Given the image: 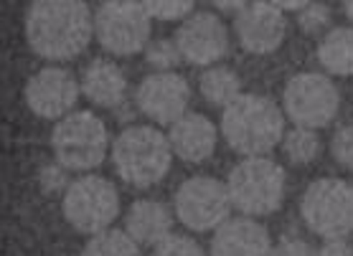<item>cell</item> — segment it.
<instances>
[{"instance_id": "1", "label": "cell", "mask_w": 353, "mask_h": 256, "mask_svg": "<svg viewBox=\"0 0 353 256\" xmlns=\"http://www.w3.org/2000/svg\"><path fill=\"white\" fill-rule=\"evenodd\" d=\"M94 36V13L81 0H36L26 10V41L48 61L79 56Z\"/></svg>"}, {"instance_id": "2", "label": "cell", "mask_w": 353, "mask_h": 256, "mask_svg": "<svg viewBox=\"0 0 353 256\" xmlns=\"http://www.w3.org/2000/svg\"><path fill=\"white\" fill-rule=\"evenodd\" d=\"M221 132L234 152L265 158L285 140V117L270 96L241 94L221 114Z\"/></svg>"}, {"instance_id": "3", "label": "cell", "mask_w": 353, "mask_h": 256, "mask_svg": "<svg viewBox=\"0 0 353 256\" xmlns=\"http://www.w3.org/2000/svg\"><path fill=\"white\" fill-rule=\"evenodd\" d=\"M173 147L161 129L148 125L125 127L112 142L117 175L135 188H150L168 175Z\"/></svg>"}, {"instance_id": "4", "label": "cell", "mask_w": 353, "mask_h": 256, "mask_svg": "<svg viewBox=\"0 0 353 256\" xmlns=\"http://www.w3.org/2000/svg\"><path fill=\"white\" fill-rule=\"evenodd\" d=\"M226 191L241 216H270L285 198V170L270 158H244L229 173Z\"/></svg>"}, {"instance_id": "5", "label": "cell", "mask_w": 353, "mask_h": 256, "mask_svg": "<svg viewBox=\"0 0 353 256\" xmlns=\"http://www.w3.org/2000/svg\"><path fill=\"white\" fill-rule=\"evenodd\" d=\"M107 135L105 122L99 120L94 112H72L51 132V147H54V158L61 168L66 170H94L105 162Z\"/></svg>"}, {"instance_id": "6", "label": "cell", "mask_w": 353, "mask_h": 256, "mask_svg": "<svg viewBox=\"0 0 353 256\" xmlns=\"http://www.w3.org/2000/svg\"><path fill=\"white\" fill-rule=\"evenodd\" d=\"M300 216L323 239H345L353 231V185L341 178H321L307 185Z\"/></svg>"}, {"instance_id": "7", "label": "cell", "mask_w": 353, "mask_h": 256, "mask_svg": "<svg viewBox=\"0 0 353 256\" xmlns=\"http://www.w3.org/2000/svg\"><path fill=\"white\" fill-rule=\"evenodd\" d=\"M64 216L66 221L79 233H97L110 231L117 213H120V195L107 178L102 175H84L72 180V185L64 193Z\"/></svg>"}, {"instance_id": "8", "label": "cell", "mask_w": 353, "mask_h": 256, "mask_svg": "<svg viewBox=\"0 0 353 256\" xmlns=\"http://www.w3.org/2000/svg\"><path fill=\"white\" fill-rule=\"evenodd\" d=\"M150 21L143 3H102L94 10V36L114 56H132L150 46Z\"/></svg>"}, {"instance_id": "9", "label": "cell", "mask_w": 353, "mask_h": 256, "mask_svg": "<svg viewBox=\"0 0 353 256\" xmlns=\"http://www.w3.org/2000/svg\"><path fill=\"white\" fill-rule=\"evenodd\" d=\"M178 221L191 231H216L224 226L232 213V198L226 191V183L216 178L196 175L188 178L176 191L173 198Z\"/></svg>"}, {"instance_id": "10", "label": "cell", "mask_w": 353, "mask_h": 256, "mask_svg": "<svg viewBox=\"0 0 353 256\" xmlns=\"http://www.w3.org/2000/svg\"><path fill=\"white\" fill-rule=\"evenodd\" d=\"M282 105L285 112L295 127L318 129L325 127L338 114V96L336 84L323 76V74H297L288 81V87L282 92Z\"/></svg>"}, {"instance_id": "11", "label": "cell", "mask_w": 353, "mask_h": 256, "mask_svg": "<svg viewBox=\"0 0 353 256\" xmlns=\"http://www.w3.org/2000/svg\"><path fill=\"white\" fill-rule=\"evenodd\" d=\"M173 41L181 51V58L193 66L216 64L229 51V31H226L224 21L209 10L191 13L178 25Z\"/></svg>"}, {"instance_id": "12", "label": "cell", "mask_w": 353, "mask_h": 256, "mask_svg": "<svg viewBox=\"0 0 353 256\" xmlns=\"http://www.w3.org/2000/svg\"><path fill=\"white\" fill-rule=\"evenodd\" d=\"M191 102V87L188 81L176 72H155L140 81L135 92L137 109L161 125H176L185 117Z\"/></svg>"}, {"instance_id": "13", "label": "cell", "mask_w": 353, "mask_h": 256, "mask_svg": "<svg viewBox=\"0 0 353 256\" xmlns=\"http://www.w3.org/2000/svg\"><path fill=\"white\" fill-rule=\"evenodd\" d=\"M81 84L74 74L61 66H48L33 74L26 84V105L43 120H64L77 105Z\"/></svg>"}, {"instance_id": "14", "label": "cell", "mask_w": 353, "mask_h": 256, "mask_svg": "<svg viewBox=\"0 0 353 256\" xmlns=\"http://www.w3.org/2000/svg\"><path fill=\"white\" fill-rule=\"evenodd\" d=\"M234 28L244 51L272 54L285 39L288 21L277 3H247L244 10L234 16Z\"/></svg>"}, {"instance_id": "15", "label": "cell", "mask_w": 353, "mask_h": 256, "mask_svg": "<svg viewBox=\"0 0 353 256\" xmlns=\"http://www.w3.org/2000/svg\"><path fill=\"white\" fill-rule=\"evenodd\" d=\"M272 236L254 218L236 216L219 226L211 239V256H272Z\"/></svg>"}, {"instance_id": "16", "label": "cell", "mask_w": 353, "mask_h": 256, "mask_svg": "<svg viewBox=\"0 0 353 256\" xmlns=\"http://www.w3.org/2000/svg\"><path fill=\"white\" fill-rule=\"evenodd\" d=\"M168 140L181 160L203 162L216 150V127L211 125L209 117H203L199 112H188L176 125H170Z\"/></svg>"}, {"instance_id": "17", "label": "cell", "mask_w": 353, "mask_h": 256, "mask_svg": "<svg viewBox=\"0 0 353 256\" xmlns=\"http://www.w3.org/2000/svg\"><path fill=\"white\" fill-rule=\"evenodd\" d=\"M125 233L140 244H161L165 236L173 233V213L161 200H135L125 216Z\"/></svg>"}, {"instance_id": "18", "label": "cell", "mask_w": 353, "mask_h": 256, "mask_svg": "<svg viewBox=\"0 0 353 256\" xmlns=\"http://www.w3.org/2000/svg\"><path fill=\"white\" fill-rule=\"evenodd\" d=\"M81 92L97 107L117 109L120 105H125L128 79H125V74H122V69L117 64L97 58L81 74Z\"/></svg>"}, {"instance_id": "19", "label": "cell", "mask_w": 353, "mask_h": 256, "mask_svg": "<svg viewBox=\"0 0 353 256\" xmlns=\"http://www.w3.org/2000/svg\"><path fill=\"white\" fill-rule=\"evenodd\" d=\"M318 61L328 74L336 76H348L353 74V28L341 25L328 31V36L318 46Z\"/></svg>"}, {"instance_id": "20", "label": "cell", "mask_w": 353, "mask_h": 256, "mask_svg": "<svg viewBox=\"0 0 353 256\" xmlns=\"http://www.w3.org/2000/svg\"><path fill=\"white\" fill-rule=\"evenodd\" d=\"M199 89L209 105L224 107V109L241 96L239 76L232 69H226V66H211V69H206V72L201 74Z\"/></svg>"}, {"instance_id": "21", "label": "cell", "mask_w": 353, "mask_h": 256, "mask_svg": "<svg viewBox=\"0 0 353 256\" xmlns=\"http://www.w3.org/2000/svg\"><path fill=\"white\" fill-rule=\"evenodd\" d=\"M81 256H143L140 246L130 239L125 231L110 228L105 233H97L89 239V244L84 246Z\"/></svg>"}, {"instance_id": "22", "label": "cell", "mask_w": 353, "mask_h": 256, "mask_svg": "<svg viewBox=\"0 0 353 256\" xmlns=\"http://www.w3.org/2000/svg\"><path fill=\"white\" fill-rule=\"evenodd\" d=\"M282 150L292 165H307L318 158L321 152V137L315 135V129L295 127L290 129L285 140H282Z\"/></svg>"}, {"instance_id": "23", "label": "cell", "mask_w": 353, "mask_h": 256, "mask_svg": "<svg viewBox=\"0 0 353 256\" xmlns=\"http://www.w3.org/2000/svg\"><path fill=\"white\" fill-rule=\"evenodd\" d=\"M145 61L158 72H173L183 58L173 39H158L145 48Z\"/></svg>"}, {"instance_id": "24", "label": "cell", "mask_w": 353, "mask_h": 256, "mask_svg": "<svg viewBox=\"0 0 353 256\" xmlns=\"http://www.w3.org/2000/svg\"><path fill=\"white\" fill-rule=\"evenodd\" d=\"M143 6L155 21H185L191 13H196L191 0H148Z\"/></svg>"}, {"instance_id": "25", "label": "cell", "mask_w": 353, "mask_h": 256, "mask_svg": "<svg viewBox=\"0 0 353 256\" xmlns=\"http://www.w3.org/2000/svg\"><path fill=\"white\" fill-rule=\"evenodd\" d=\"M153 256H206L199 241L188 239L183 233H170L161 244L153 246Z\"/></svg>"}, {"instance_id": "26", "label": "cell", "mask_w": 353, "mask_h": 256, "mask_svg": "<svg viewBox=\"0 0 353 256\" xmlns=\"http://www.w3.org/2000/svg\"><path fill=\"white\" fill-rule=\"evenodd\" d=\"M330 152L341 168L353 170V125H345L330 140Z\"/></svg>"}, {"instance_id": "27", "label": "cell", "mask_w": 353, "mask_h": 256, "mask_svg": "<svg viewBox=\"0 0 353 256\" xmlns=\"http://www.w3.org/2000/svg\"><path fill=\"white\" fill-rule=\"evenodd\" d=\"M330 8L328 6H323V3H307V8L300 13V28L305 33H321L325 25L330 23Z\"/></svg>"}, {"instance_id": "28", "label": "cell", "mask_w": 353, "mask_h": 256, "mask_svg": "<svg viewBox=\"0 0 353 256\" xmlns=\"http://www.w3.org/2000/svg\"><path fill=\"white\" fill-rule=\"evenodd\" d=\"M66 173L69 170L61 168L59 162H48V165H43L39 173V183H41V191L43 193H59L64 191V188H69V178H66Z\"/></svg>"}, {"instance_id": "29", "label": "cell", "mask_w": 353, "mask_h": 256, "mask_svg": "<svg viewBox=\"0 0 353 256\" xmlns=\"http://www.w3.org/2000/svg\"><path fill=\"white\" fill-rule=\"evenodd\" d=\"M272 256H318V251L300 236H282L272 246Z\"/></svg>"}, {"instance_id": "30", "label": "cell", "mask_w": 353, "mask_h": 256, "mask_svg": "<svg viewBox=\"0 0 353 256\" xmlns=\"http://www.w3.org/2000/svg\"><path fill=\"white\" fill-rule=\"evenodd\" d=\"M318 256H353V246L345 239H328L318 248Z\"/></svg>"}, {"instance_id": "31", "label": "cell", "mask_w": 353, "mask_h": 256, "mask_svg": "<svg viewBox=\"0 0 353 256\" xmlns=\"http://www.w3.org/2000/svg\"><path fill=\"white\" fill-rule=\"evenodd\" d=\"M343 13H345V16H348V21H351V23H353V0H348V3H345V6H343Z\"/></svg>"}]
</instances>
